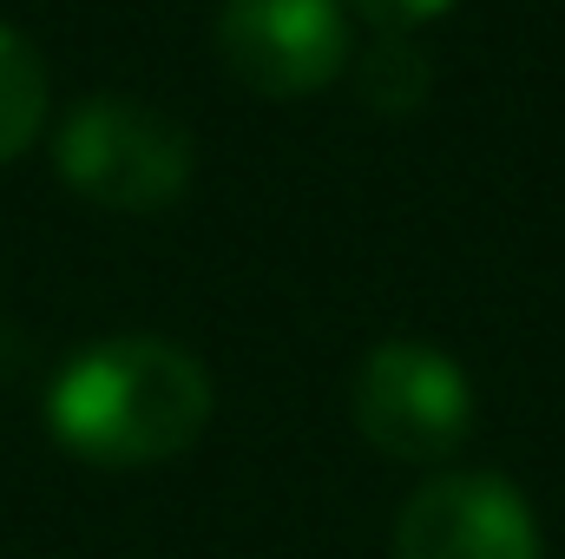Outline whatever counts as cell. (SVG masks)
<instances>
[{
  "mask_svg": "<svg viewBox=\"0 0 565 559\" xmlns=\"http://www.w3.org/2000/svg\"><path fill=\"white\" fill-rule=\"evenodd\" d=\"M211 376L164 336H106L79 349L53 389L46 428L86 467H158L211 428Z\"/></svg>",
  "mask_w": 565,
  "mask_h": 559,
  "instance_id": "cell-1",
  "label": "cell"
},
{
  "mask_svg": "<svg viewBox=\"0 0 565 559\" xmlns=\"http://www.w3.org/2000/svg\"><path fill=\"white\" fill-rule=\"evenodd\" d=\"M60 178L106 211H164L191 184V133L139 99H86L60 139H53Z\"/></svg>",
  "mask_w": 565,
  "mask_h": 559,
  "instance_id": "cell-2",
  "label": "cell"
},
{
  "mask_svg": "<svg viewBox=\"0 0 565 559\" xmlns=\"http://www.w3.org/2000/svg\"><path fill=\"white\" fill-rule=\"evenodd\" d=\"M355 428L388 461H447L473 434V382L434 342H375L355 369Z\"/></svg>",
  "mask_w": 565,
  "mask_h": 559,
  "instance_id": "cell-3",
  "label": "cell"
},
{
  "mask_svg": "<svg viewBox=\"0 0 565 559\" xmlns=\"http://www.w3.org/2000/svg\"><path fill=\"white\" fill-rule=\"evenodd\" d=\"M217 53L250 93L302 99L349 66V20L335 0H224Z\"/></svg>",
  "mask_w": 565,
  "mask_h": 559,
  "instance_id": "cell-4",
  "label": "cell"
},
{
  "mask_svg": "<svg viewBox=\"0 0 565 559\" xmlns=\"http://www.w3.org/2000/svg\"><path fill=\"white\" fill-rule=\"evenodd\" d=\"M395 559H546L526 494L500 474H434L395 514Z\"/></svg>",
  "mask_w": 565,
  "mask_h": 559,
  "instance_id": "cell-5",
  "label": "cell"
},
{
  "mask_svg": "<svg viewBox=\"0 0 565 559\" xmlns=\"http://www.w3.org/2000/svg\"><path fill=\"white\" fill-rule=\"evenodd\" d=\"M46 126V60L20 27L0 20V165L20 158Z\"/></svg>",
  "mask_w": 565,
  "mask_h": 559,
  "instance_id": "cell-6",
  "label": "cell"
},
{
  "mask_svg": "<svg viewBox=\"0 0 565 559\" xmlns=\"http://www.w3.org/2000/svg\"><path fill=\"white\" fill-rule=\"evenodd\" d=\"M427 80H434V66H427L415 33H382L355 66V93L375 113H415L427 99Z\"/></svg>",
  "mask_w": 565,
  "mask_h": 559,
  "instance_id": "cell-7",
  "label": "cell"
},
{
  "mask_svg": "<svg viewBox=\"0 0 565 559\" xmlns=\"http://www.w3.org/2000/svg\"><path fill=\"white\" fill-rule=\"evenodd\" d=\"M355 7H362V20L375 33H422L427 20H440L454 0H355Z\"/></svg>",
  "mask_w": 565,
  "mask_h": 559,
  "instance_id": "cell-8",
  "label": "cell"
}]
</instances>
